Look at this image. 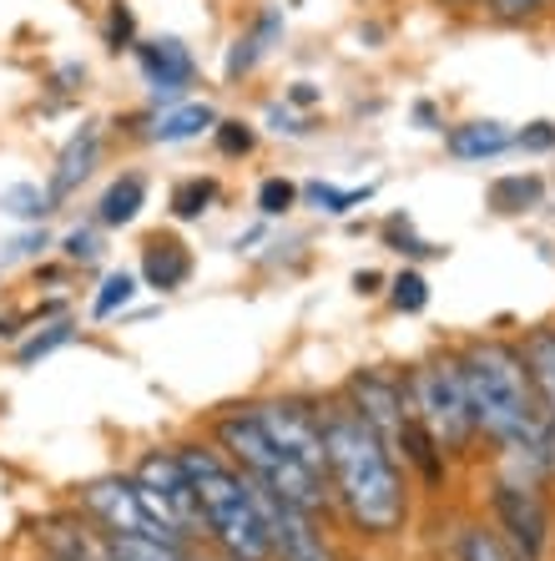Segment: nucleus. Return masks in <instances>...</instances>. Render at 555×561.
Wrapping results in <instances>:
<instances>
[{
	"mask_svg": "<svg viewBox=\"0 0 555 561\" xmlns=\"http://www.w3.org/2000/svg\"><path fill=\"white\" fill-rule=\"evenodd\" d=\"M454 359H460V375H465L479 440H490L520 481H530V485L551 481L555 476V425L545 420L541 400L530 390L520 344L470 340Z\"/></svg>",
	"mask_w": 555,
	"mask_h": 561,
	"instance_id": "obj_1",
	"label": "nucleus"
},
{
	"mask_svg": "<svg viewBox=\"0 0 555 561\" xmlns=\"http://www.w3.org/2000/svg\"><path fill=\"white\" fill-rule=\"evenodd\" d=\"M323 425V456H328V491L334 511L363 541H389L409 526V476L400 456L379 440L349 405L344 394L319 405Z\"/></svg>",
	"mask_w": 555,
	"mask_h": 561,
	"instance_id": "obj_2",
	"label": "nucleus"
},
{
	"mask_svg": "<svg viewBox=\"0 0 555 561\" xmlns=\"http://www.w3.org/2000/svg\"><path fill=\"white\" fill-rule=\"evenodd\" d=\"M177 456L197 491L207 547L222 551V557H238V561H273L268 526H263V511L253 501V485H247L243 470L222 456L212 440H187V445H177Z\"/></svg>",
	"mask_w": 555,
	"mask_h": 561,
	"instance_id": "obj_3",
	"label": "nucleus"
},
{
	"mask_svg": "<svg viewBox=\"0 0 555 561\" xmlns=\"http://www.w3.org/2000/svg\"><path fill=\"white\" fill-rule=\"evenodd\" d=\"M207 435H212V445H218L222 456L233 460L247 481H258L263 491L293 501V506L313 511V516H319V511H334V491H328V481H319L309 466H298L288 450H278V445L268 440V431L258 425L253 405L222 410Z\"/></svg>",
	"mask_w": 555,
	"mask_h": 561,
	"instance_id": "obj_4",
	"label": "nucleus"
},
{
	"mask_svg": "<svg viewBox=\"0 0 555 561\" xmlns=\"http://www.w3.org/2000/svg\"><path fill=\"white\" fill-rule=\"evenodd\" d=\"M404 400H409V415L435 435L439 450L450 460L475 456L479 431H475V410H470V390H465V375H460L454 354L404 369Z\"/></svg>",
	"mask_w": 555,
	"mask_h": 561,
	"instance_id": "obj_5",
	"label": "nucleus"
},
{
	"mask_svg": "<svg viewBox=\"0 0 555 561\" xmlns=\"http://www.w3.org/2000/svg\"><path fill=\"white\" fill-rule=\"evenodd\" d=\"M81 516L102 526V531H117V536H157V541H182V547H193L187 536L177 531L167 511L152 501L137 476H96V481L81 485Z\"/></svg>",
	"mask_w": 555,
	"mask_h": 561,
	"instance_id": "obj_6",
	"label": "nucleus"
},
{
	"mask_svg": "<svg viewBox=\"0 0 555 561\" xmlns=\"http://www.w3.org/2000/svg\"><path fill=\"white\" fill-rule=\"evenodd\" d=\"M490 516L495 531L510 541L525 561H545L551 551V506H545L541 485L520 481V476H500L490 485Z\"/></svg>",
	"mask_w": 555,
	"mask_h": 561,
	"instance_id": "obj_7",
	"label": "nucleus"
},
{
	"mask_svg": "<svg viewBox=\"0 0 555 561\" xmlns=\"http://www.w3.org/2000/svg\"><path fill=\"white\" fill-rule=\"evenodd\" d=\"M258 425L268 431V440L278 450L309 466L319 481H328V456H323V425H319V405L303 400V394H273V400H258L253 405Z\"/></svg>",
	"mask_w": 555,
	"mask_h": 561,
	"instance_id": "obj_8",
	"label": "nucleus"
},
{
	"mask_svg": "<svg viewBox=\"0 0 555 561\" xmlns=\"http://www.w3.org/2000/svg\"><path fill=\"white\" fill-rule=\"evenodd\" d=\"M131 476L152 491V501L167 511L172 522H177V531L187 536L193 547L197 541H207L203 511H197V491H193V481H187V466H182L177 445H152V450H142L137 466H131Z\"/></svg>",
	"mask_w": 555,
	"mask_h": 561,
	"instance_id": "obj_9",
	"label": "nucleus"
},
{
	"mask_svg": "<svg viewBox=\"0 0 555 561\" xmlns=\"http://www.w3.org/2000/svg\"><path fill=\"white\" fill-rule=\"evenodd\" d=\"M247 485H253V501H258L263 526H268L273 561H338L334 541L319 531V516H313V511L273 496V491H263L258 481H247Z\"/></svg>",
	"mask_w": 555,
	"mask_h": 561,
	"instance_id": "obj_10",
	"label": "nucleus"
},
{
	"mask_svg": "<svg viewBox=\"0 0 555 561\" xmlns=\"http://www.w3.org/2000/svg\"><path fill=\"white\" fill-rule=\"evenodd\" d=\"M344 405H349L389 450H400V431H404V415H409L404 375H389V369H354V375L344 379Z\"/></svg>",
	"mask_w": 555,
	"mask_h": 561,
	"instance_id": "obj_11",
	"label": "nucleus"
},
{
	"mask_svg": "<svg viewBox=\"0 0 555 561\" xmlns=\"http://www.w3.org/2000/svg\"><path fill=\"white\" fill-rule=\"evenodd\" d=\"M131 51H137V66H142V77H147V87H152L157 102H177V96L193 87L197 61H193V51H187L177 36L137 41Z\"/></svg>",
	"mask_w": 555,
	"mask_h": 561,
	"instance_id": "obj_12",
	"label": "nucleus"
},
{
	"mask_svg": "<svg viewBox=\"0 0 555 561\" xmlns=\"http://www.w3.org/2000/svg\"><path fill=\"white\" fill-rule=\"evenodd\" d=\"M400 466L414 470L419 481H425V491H444V481H450V456L439 450V440L419 425L414 415H404V431H400Z\"/></svg>",
	"mask_w": 555,
	"mask_h": 561,
	"instance_id": "obj_13",
	"label": "nucleus"
},
{
	"mask_svg": "<svg viewBox=\"0 0 555 561\" xmlns=\"http://www.w3.org/2000/svg\"><path fill=\"white\" fill-rule=\"evenodd\" d=\"M96 157H102V131H96V122H86V127H81L77 137L66 142V152L56 157V172H51V183H46V193H51L56 208H61L66 197H71L91 178Z\"/></svg>",
	"mask_w": 555,
	"mask_h": 561,
	"instance_id": "obj_14",
	"label": "nucleus"
},
{
	"mask_svg": "<svg viewBox=\"0 0 555 561\" xmlns=\"http://www.w3.org/2000/svg\"><path fill=\"white\" fill-rule=\"evenodd\" d=\"M142 278H147V288H157V294L182 288L193 278V253H187V243L172 233H152L142 249Z\"/></svg>",
	"mask_w": 555,
	"mask_h": 561,
	"instance_id": "obj_15",
	"label": "nucleus"
},
{
	"mask_svg": "<svg viewBox=\"0 0 555 561\" xmlns=\"http://www.w3.org/2000/svg\"><path fill=\"white\" fill-rule=\"evenodd\" d=\"M520 359H525L530 390L541 400L545 420L555 425V329H530L525 340H520Z\"/></svg>",
	"mask_w": 555,
	"mask_h": 561,
	"instance_id": "obj_16",
	"label": "nucleus"
},
{
	"mask_svg": "<svg viewBox=\"0 0 555 561\" xmlns=\"http://www.w3.org/2000/svg\"><path fill=\"white\" fill-rule=\"evenodd\" d=\"M218 127V112L207 102H182V106H167V112H157V122L142 131L147 142H193V137H203V131Z\"/></svg>",
	"mask_w": 555,
	"mask_h": 561,
	"instance_id": "obj_17",
	"label": "nucleus"
},
{
	"mask_svg": "<svg viewBox=\"0 0 555 561\" xmlns=\"http://www.w3.org/2000/svg\"><path fill=\"white\" fill-rule=\"evenodd\" d=\"M444 147H450V157H460V162H485V157H500L516 147V131L505 127V122H465V127H454L450 137H444Z\"/></svg>",
	"mask_w": 555,
	"mask_h": 561,
	"instance_id": "obj_18",
	"label": "nucleus"
},
{
	"mask_svg": "<svg viewBox=\"0 0 555 561\" xmlns=\"http://www.w3.org/2000/svg\"><path fill=\"white\" fill-rule=\"evenodd\" d=\"M490 213L500 218H520V213H535L545 203V178L541 172H510V178H495L490 193H485Z\"/></svg>",
	"mask_w": 555,
	"mask_h": 561,
	"instance_id": "obj_19",
	"label": "nucleus"
},
{
	"mask_svg": "<svg viewBox=\"0 0 555 561\" xmlns=\"http://www.w3.org/2000/svg\"><path fill=\"white\" fill-rule=\"evenodd\" d=\"M142 203H147V178L142 172H122L96 203V228H127V222H137Z\"/></svg>",
	"mask_w": 555,
	"mask_h": 561,
	"instance_id": "obj_20",
	"label": "nucleus"
},
{
	"mask_svg": "<svg viewBox=\"0 0 555 561\" xmlns=\"http://www.w3.org/2000/svg\"><path fill=\"white\" fill-rule=\"evenodd\" d=\"M106 547L117 561H197V547L182 541H157V536H117L106 531Z\"/></svg>",
	"mask_w": 555,
	"mask_h": 561,
	"instance_id": "obj_21",
	"label": "nucleus"
},
{
	"mask_svg": "<svg viewBox=\"0 0 555 561\" xmlns=\"http://www.w3.org/2000/svg\"><path fill=\"white\" fill-rule=\"evenodd\" d=\"M454 561H525V557H520L495 526L470 522L465 531H460V541H454Z\"/></svg>",
	"mask_w": 555,
	"mask_h": 561,
	"instance_id": "obj_22",
	"label": "nucleus"
},
{
	"mask_svg": "<svg viewBox=\"0 0 555 561\" xmlns=\"http://www.w3.org/2000/svg\"><path fill=\"white\" fill-rule=\"evenodd\" d=\"M212 203H218V178H182L177 187H172V218L177 222H197L203 213H212Z\"/></svg>",
	"mask_w": 555,
	"mask_h": 561,
	"instance_id": "obj_23",
	"label": "nucleus"
},
{
	"mask_svg": "<svg viewBox=\"0 0 555 561\" xmlns=\"http://www.w3.org/2000/svg\"><path fill=\"white\" fill-rule=\"evenodd\" d=\"M309 193V203L319 213H328V218H344L349 208H359V203H369L374 197V183H363V187H334V183H309L303 187Z\"/></svg>",
	"mask_w": 555,
	"mask_h": 561,
	"instance_id": "obj_24",
	"label": "nucleus"
},
{
	"mask_svg": "<svg viewBox=\"0 0 555 561\" xmlns=\"http://www.w3.org/2000/svg\"><path fill=\"white\" fill-rule=\"evenodd\" d=\"M51 208H56L51 193H46V187H36V183H15V187H5V193H0V213H11V218L41 222Z\"/></svg>",
	"mask_w": 555,
	"mask_h": 561,
	"instance_id": "obj_25",
	"label": "nucleus"
},
{
	"mask_svg": "<svg viewBox=\"0 0 555 561\" xmlns=\"http://www.w3.org/2000/svg\"><path fill=\"white\" fill-rule=\"evenodd\" d=\"M384 243L394 253H404V259H444V249H439V243H425V238L414 233L409 213H394V218L384 222Z\"/></svg>",
	"mask_w": 555,
	"mask_h": 561,
	"instance_id": "obj_26",
	"label": "nucleus"
},
{
	"mask_svg": "<svg viewBox=\"0 0 555 561\" xmlns=\"http://www.w3.org/2000/svg\"><path fill=\"white\" fill-rule=\"evenodd\" d=\"M71 340H77V324H71V319H56V324H46L41 334H31V340L15 350V359H21V365H36V359L56 354L61 344H71Z\"/></svg>",
	"mask_w": 555,
	"mask_h": 561,
	"instance_id": "obj_27",
	"label": "nucleus"
},
{
	"mask_svg": "<svg viewBox=\"0 0 555 561\" xmlns=\"http://www.w3.org/2000/svg\"><path fill=\"white\" fill-rule=\"evenodd\" d=\"M212 142H218L222 157H253V147H258V127H253V122H243V117H218Z\"/></svg>",
	"mask_w": 555,
	"mask_h": 561,
	"instance_id": "obj_28",
	"label": "nucleus"
},
{
	"mask_svg": "<svg viewBox=\"0 0 555 561\" xmlns=\"http://www.w3.org/2000/svg\"><path fill=\"white\" fill-rule=\"evenodd\" d=\"M131 299H137V274H127V268H122V274H106L102 278V294L91 299V313H96V319H112V313L127 309Z\"/></svg>",
	"mask_w": 555,
	"mask_h": 561,
	"instance_id": "obj_29",
	"label": "nucleus"
},
{
	"mask_svg": "<svg viewBox=\"0 0 555 561\" xmlns=\"http://www.w3.org/2000/svg\"><path fill=\"white\" fill-rule=\"evenodd\" d=\"M389 304H394L400 313H425V304H429L425 274H419V268H404V274L389 278Z\"/></svg>",
	"mask_w": 555,
	"mask_h": 561,
	"instance_id": "obj_30",
	"label": "nucleus"
},
{
	"mask_svg": "<svg viewBox=\"0 0 555 561\" xmlns=\"http://www.w3.org/2000/svg\"><path fill=\"white\" fill-rule=\"evenodd\" d=\"M479 11L500 21V26H535L545 11H551V0H485Z\"/></svg>",
	"mask_w": 555,
	"mask_h": 561,
	"instance_id": "obj_31",
	"label": "nucleus"
},
{
	"mask_svg": "<svg viewBox=\"0 0 555 561\" xmlns=\"http://www.w3.org/2000/svg\"><path fill=\"white\" fill-rule=\"evenodd\" d=\"M298 208V187L288 178H263L258 187V213L263 218H284V213Z\"/></svg>",
	"mask_w": 555,
	"mask_h": 561,
	"instance_id": "obj_32",
	"label": "nucleus"
},
{
	"mask_svg": "<svg viewBox=\"0 0 555 561\" xmlns=\"http://www.w3.org/2000/svg\"><path fill=\"white\" fill-rule=\"evenodd\" d=\"M106 46L112 51H131L137 46V15H131L127 0H112V11H106Z\"/></svg>",
	"mask_w": 555,
	"mask_h": 561,
	"instance_id": "obj_33",
	"label": "nucleus"
},
{
	"mask_svg": "<svg viewBox=\"0 0 555 561\" xmlns=\"http://www.w3.org/2000/svg\"><path fill=\"white\" fill-rule=\"evenodd\" d=\"M258 61H263V41L253 36V31H243V36L233 41V51H228V81H243Z\"/></svg>",
	"mask_w": 555,
	"mask_h": 561,
	"instance_id": "obj_34",
	"label": "nucleus"
},
{
	"mask_svg": "<svg viewBox=\"0 0 555 561\" xmlns=\"http://www.w3.org/2000/svg\"><path fill=\"white\" fill-rule=\"evenodd\" d=\"M61 249H66V259L71 263H91L96 253H102V238H96V228H71Z\"/></svg>",
	"mask_w": 555,
	"mask_h": 561,
	"instance_id": "obj_35",
	"label": "nucleus"
},
{
	"mask_svg": "<svg viewBox=\"0 0 555 561\" xmlns=\"http://www.w3.org/2000/svg\"><path fill=\"white\" fill-rule=\"evenodd\" d=\"M520 152H555V122H530V127L516 131Z\"/></svg>",
	"mask_w": 555,
	"mask_h": 561,
	"instance_id": "obj_36",
	"label": "nucleus"
},
{
	"mask_svg": "<svg viewBox=\"0 0 555 561\" xmlns=\"http://www.w3.org/2000/svg\"><path fill=\"white\" fill-rule=\"evenodd\" d=\"M268 127L284 131V137H303V131H309L303 122L293 117V106H288V102H273V106H268Z\"/></svg>",
	"mask_w": 555,
	"mask_h": 561,
	"instance_id": "obj_37",
	"label": "nucleus"
},
{
	"mask_svg": "<svg viewBox=\"0 0 555 561\" xmlns=\"http://www.w3.org/2000/svg\"><path fill=\"white\" fill-rule=\"evenodd\" d=\"M319 96H323V92L313 87V81H293L284 102H288V106H319Z\"/></svg>",
	"mask_w": 555,
	"mask_h": 561,
	"instance_id": "obj_38",
	"label": "nucleus"
},
{
	"mask_svg": "<svg viewBox=\"0 0 555 561\" xmlns=\"http://www.w3.org/2000/svg\"><path fill=\"white\" fill-rule=\"evenodd\" d=\"M41 249H46V228H36V233H26V238H15L11 259H31V253H41Z\"/></svg>",
	"mask_w": 555,
	"mask_h": 561,
	"instance_id": "obj_39",
	"label": "nucleus"
},
{
	"mask_svg": "<svg viewBox=\"0 0 555 561\" xmlns=\"http://www.w3.org/2000/svg\"><path fill=\"white\" fill-rule=\"evenodd\" d=\"M379 284H384V278H379L374 268H363V274H354V288H359V294H379Z\"/></svg>",
	"mask_w": 555,
	"mask_h": 561,
	"instance_id": "obj_40",
	"label": "nucleus"
},
{
	"mask_svg": "<svg viewBox=\"0 0 555 561\" xmlns=\"http://www.w3.org/2000/svg\"><path fill=\"white\" fill-rule=\"evenodd\" d=\"M439 5H450V11H479L485 0H439Z\"/></svg>",
	"mask_w": 555,
	"mask_h": 561,
	"instance_id": "obj_41",
	"label": "nucleus"
},
{
	"mask_svg": "<svg viewBox=\"0 0 555 561\" xmlns=\"http://www.w3.org/2000/svg\"><path fill=\"white\" fill-rule=\"evenodd\" d=\"M197 561H238V557H222V551H218V557H197Z\"/></svg>",
	"mask_w": 555,
	"mask_h": 561,
	"instance_id": "obj_42",
	"label": "nucleus"
}]
</instances>
